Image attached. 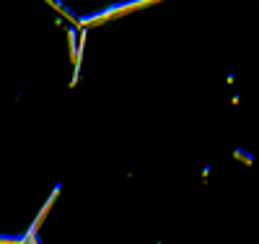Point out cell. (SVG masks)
<instances>
[{"label": "cell", "instance_id": "obj_1", "mask_svg": "<svg viewBox=\"0 0 259 244\" xmlns=\"http://www.w3.org/2000/svg\"><path fill=\"white\" fill-rule=\"evenodd\" d=\"M148 3H156V0H133V3H122V6H112V8H106V11H101V13H96V16H89V18H80V24H99V21H104V18H109V16H119V13H124V11H133V8H143V6H148Z\"/></svg>", "mask_w": 259, "mask_h": 244}, {"label": "cell", "instance_id": "obj_2", "mask_svg": "<svg viewBox=\"0 0 259 244\" xmlns=\"http://www.w3.org/2000/svg\"><path fill=\"white\" fill-rule=\"evenodd\" d=\"M0 244H26V236H6V234H0Z\"/></svg>", "mask_w": 259, "mask_h": 244}]
</instances>
